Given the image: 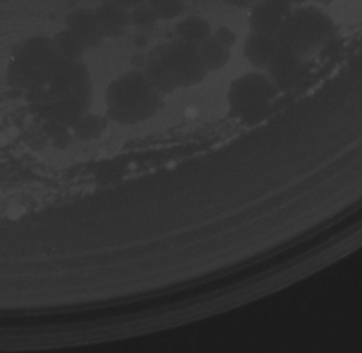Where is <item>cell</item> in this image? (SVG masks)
Listing matches in <instances>:
<instances>
[{
	"label": "cell",
	"instance_id": "obj_3",
	"mask_svg": "<svg viewBox=\"0 0 362 353\" xmlns=\"http://www.w3.org/2000/svg\"><path fill=\"white\" fill-rule=\"evenodd\" d=\"M59 58L52 40L44 37L30 38L16 51L10 62L8 78L21 88L45 83Z\"/></svg>",
	"mask_w": 362,
	"mask_h": 353
},
{
	"label": "cell",
	"instance_id": "obj_6",
	"mask_svg": "<svg viewBox=\"0 0 362 353\" xmlns=\"http://www.w3.org/2000/svg\"><path fill=\"white\" fill-rule=\"evenodd\" d=\"M304 59L294 51L277 41V47L266 68L270 80L277 92H287L291 89L301 72Z\"/></svg>",
	"mask_w": 362,
	"mask_h": 353
},
{
	"label": "cell",
	"instance_id": "obj_24",
	"mask_svg": "<svg viewBox=\"0 0 362 353\" xmlns=\"http://www.w3.org/2000/svg\"><path fill=\"white\" fill-rule=\"evenodd\" d=\"M318 3H321V4H328L329 1H332V0H317Z\"/></svg>",
	"mask_w": 362,
	"mask_h": 353
},
{
	"label": "cell",
	"instance_id": "obj_9",
	"mask_svg": "<svg viewBox=\"0 0 362 353\" xmlns=\"http://www.w3.org/2000/svg\"><path fill=\"white\" fill-rule=\"evenodd\" d=\"M95 14L105 38L120 37L130 25L129 10L116 0H102Z\"/></svg>",
	"mask_w": 362,
	"mask_h": 353
},
{
	"label": "cell",
	"instance_id": "obj_14",
	"mask_svg": "<svg viewBox=\"0 0 362 353\" xmlns=\"http://www.w3.org/2000/svg\"><path fill=\"white\" fill-rule=\"evenodd\" d=\"M52 42L59 56L65 59L76 61L86 51V47L83 45V42L68 28H64L59 32H57Z\"/></svg>",
	"mask_w": 362,
	"mask_h": 353
},
{
	"label": "cell",
	"instance_id": "obj_4",
	"mask_svg": "<svg viewBox=\"0 0 362 353\" xmlns=\"http://www.w3.org/2000/svg\"><path fill=\"white\" fill-rule=\"evenodd\" d=\"M270 78L262 72H247L230 82L228 89V106L230 116L247 119L267 109L276 96Z\"/></svg>",
	"mask_w": 362,
	"mask_h": 353
},
{
	"label": "cell",
	"instance_id": "obj_1",
	"mask_svg": "<svg viewBox=\"0 0 362 353\" xmlns=\"http://www.w3.org/2000/svg\"><path fill=\"white\" fill-rule=\"evenodd\" d=\"M161 95L141 71H129L110 82L106 110L112 120L132 126L153 117L161 106Z\"/></svg>",
	"mask_w": 362,
	"mask_h": 353
},
{
	"label": "cell",
	"instance_id": "obj_7",
	"mask_svg": "<svg viewBox=\"0 0 362 353\" xmlns=\"http://www.w3.org/2000/svg\"><path fill=\"white\" fill-rule=\"evenodd\" d=\"M291 8L288 0H257L249 7L250 30L276 37Z\"/></svg>",
	"mask_w": 362,
	"mask_h": 353
},
{
	"label": "cell",
	"instance_id": "obj_8",
	"mask_svg": "<svg viewBox=\"0 0 362 353\" xmlns=\"http://www.w3.org/2000/svg\"><path fill=\"white\" fill-rule=\"evenodd\" d=\"M65 28L71 30L88 48H95L102 44L103 34L100 31L95 10L81 7L65 16Z\"/></svg>",
	"mask_w": 362,
	"mask_h": 353
},
{
	"label": "cell",
	"instance_id": "obj_15",
	"mask_svg": "<svg viewBox=\"0 0 362 353\" xmlns=\"http://www.w3.org/2000/svg\"><path fill=\"white\" fill-rule=\"evenodd\" d=\"M105 123L96 114H81L72 123V133L81 141H92L102 136Z\"/></svg>",
	"mask_w": 362,
	"mask_h": 353
},
{
	"label": "cell",
	"instance_id": "obj_17",
	"mask_svg": "<svg viewBox=\"0 0 362 353\" xmlns=\"http://www.w3.org/2000/svg\"><path fill=\"white\" fill-rule=\"evenodd\" d=\"M129 20H130V25L136 27L141 32L151 31L156 27L157 21H158L154 11L150 8V6L147 3H143L140 6H136V7L130 8L129 10Z\"/></svg>",
	"mask_w": 362,
	"mask_h": 353
},
{
	"label": "cell",
	"instance_id": "obj_21",
	"mask_svg": "<svg viewBox=\"0 0 362 353\" xmlns=\"http://www.w3.org/2000/svg\"><path fill=\"white\" fill-rule=\"evenodd\" d=\"M117 3H120L123 7H126L127 10L136 7V6H140L143 3H147V0H116Z\"/></svg>",
	"mask_w": 362,
	"mask_h": 353
},
{
	"label": "cell",
	"instance_id": "obj_25",
	"mask_svg": "<svg viewBox=\"0 0 362 353\" xmlns=\"http://www.w3.org/2000/svg\"><path fill=\"white\" fill-rule=\"evenodd\" d=\"M4 1H8V0H0V3H4Z\"/></svg>",
	"mask_w": 362,
	"mask_h": 353
},
{
	"label": "cell",
	"instance_id": "obj_13",
	"mask_svg": "<svg viewBox=\"0 0 362 353\" xmlns=\"http://www.w3.org/2000/svg\"><path fill=\"white\" fill-rule=\"evenodd\" d=\"M198 48L208 72H215L222 69L223 66H226V64L230 59V48L222 44L212 34L206 40H204L198 45Z\"/></svg>",
	"mask_w": 362,
	"mask_h": 353
},
{
	"label": "cell",
	"instance_id": "obj_22",
	"mask_svg": "<svg viewBox=\"0 0 362 353\" xmlns=\"http://www.w3.org/2000/svg\"><path fill=\"white\" fill-rule=\"evenodd\" d=\"M10 143V134L7 131H0V147L7 145Z\"/></svg>",
	"mask_w": 362,
	"mask_h": 353
},
{
	"label": "cell",
	"instance_id": "obj_10",
	"mask_svg": "<svg viewBox=\"0 0 362 353\" xmlns=\"http://www.w3.org/2000/svg\"><path fill=\"white\" fill-rule=\"evenodd\" d=\"M276 47L277 38L274 35L252 31L243 44V55L256 69H266Z\"/></svg>",
	"mask_w": 362,
	"mask_h": 353
},
{
	"label": "cell",
	"instance_id": "obj_2",
	"mask_svg": "<svg viewBox=\"0 0 362 353\" xmlns=\"http://www.w3.org/2000/svg\"><path fill=\"white\" fill-rule=\"evenodd\" d=\"M332 17L318 6H293L276 38L303 59L320 52L334 37Z\"/></svg>",
	"mask_w": 362,
	"mask_h": 353
},
{
	"label": "cell",
	"instance_id": "obj_19",
	"mask_svg": "<svg viewBox=\"0 0 362 353\" xmlns=\"http://www.w3.org/2000/svg\"><path fill=\"white\" fill-rule=\"evenodd\" d=\"M27 213V209L25 206L20 205V203H13L11 206L7 208L6 210V217L11 222H16V220H20L24 215Z\"/></svg>",
	"mask_w": 362,
	"mask_h": 353
},
{
	"label": "cell",
	"instance_id": "obj_26",
	"mask_svg": "<svg viewBox=\"0 0 362 353\" xmlns=\"http://www.w3.org/2000/svg\"><path fill=\"white\" fill-rule=\"evenodd\" d=\"M188 1H198V0H188Z\"/></svg>",
	"mask_w": 362,
	"mask_h": 353
},
{
	"label": "cell",
	"instance_id": "obj_5",
	"mask_svg": "<svg viewBox=\"0 0 362 353\" xmlns=\"http://www.w3.org/2000/svg\"><path fill=\"white\" fill-rule=\"evenodd\" d=\"M178 88H191L201 83L209 73L198 45L182 40H173L156 47Z\"/></svg>",
	"mask_w": 362,
	"mask_h": 353
},
{
	"label": "cell",
	"instance_id": "obj_18",
	"mask_svg": "<svg viewBox=\"0 0 362 353\" xmlns=\"http://www.w3.org/2000/svg\"><path fill=\"white\" fill-rule=\"evenodd\" d=\"M212 35H214L215 38H218L222 44H225V45L229 47V48L235 47V44H236V41H238L236 32H235L230 27H228V25H221V27L212 30Z\"/></svg>",
	"mask_w": 362,
	"mask_h": 353
},
{
	"label": "cell",
	"instance_id": "obj_20",
	"mask_svg": "<svg viewBox=\"0 0 362 353\" xmlns=\"http://www.w3.org/2000/svg\"><path fill=\"white\" fill-rule=\"evenodd\" d=\"M226 3L239 7V8H245V7H250L253 3H256L257 0H225Z\"/></svg>",
	"mask_w": 362,
	"mask_h": 353
},
{
	"label": "cell",
	"instance_id": "obj_23",
	"mask_svg": "<svg viewBox=\"0 0 362 353\" xmlns=\"http://www.w3.org/2000/svg\"><path fill=\"white\" fill-rule=\"evenodd\" d=\"M291 3V6H301V4H305L308 0H288Z\"/></svg>",
	"mask_w": 362,
	"mask_h": 353
},
{
	"label": "cell",
	"instance_id": "obj_12",
	"mask_svg": "<svg viewBox=\"0 0 362 353\" xmlns=\"http://www.w3.org/2000/svg\"><path fill=\"white\" fill-rule=\"evenodd\" d=\"M211 34V23L201 16H188L175 24V37L194 45H199Z\"/></svg>",
	"mask_w": 362,
	"mask_h": 353
},
{
	"label": "cell",
	"instance_id": "obj_11",
	"mask_svg": "<svg viewBox=\"0 0 362 353\" xmlns=\"http://www.w3.org/2000/svg\"><path fill=\"white\" fill-rule=\"evenodd\" d=\"M144 75L147 76L148 82L153 85V88L161 95L167 96L171 95L175 89H178L171 72L168 71L167 65L156 51V48L151 51L148 58L146 59L144 65Z\"/></svg>",
	"mask_w": 362,
	"mask_h": 353
},
{
	"label": "cell",
	"instance_id": "obj_16",
	"mask_svg": "<svg viewBox=\"0 0 362 353\" xmlns=\"http://www.w3.org/2000/svg\"><path fill=\"white\" fill-rule=\"evenodd\" d=\"M158 21H171L184 13L185 0H147Z\"/></svg>",
	"mask_w": 362,
	"mask_h": 353
}]
</instances>
